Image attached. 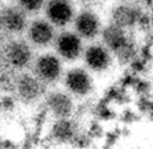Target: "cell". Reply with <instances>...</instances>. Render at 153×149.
<instances>
[{"label": "cell", "instance_id": "10", "mask_svg": "<svg viewBox=\"0 0 153 149\" xmlns=\"http://www.w3.org/2000/svg\"><path fill=\"white\" fill-rule=\"evenodd\" d=\"M3 25L10 32H20L23 30L25 25V18L24 14L20 12L19 9L10 8L7 9L1 15Z\"/></svg>", "mask_w": 153, "mask_h": 149}, {"label": "cell", "instance_id": "12", "mask_svg": "<svg viewBox=\"0 0 153 149\" xmlns=\"http://www.w3.org/2000/svg\"><path fill=\"white\" fill-rule=\"evenodd\" d=\"M41 86L39 82L36 79L29 76H25L20 80L19 82V92L23 95L25 99H33L36 96L39 95Z\"/></svg>", "mask_w": 153, "mask_h": 149}, {"label": "cell", "instance_id": "6", "mask_svg": "<svg viewBox=\"0 0 153 149\" xmlns=\"http://www.w3.org/2000/svg\"><path fill=\"white\" fill-rule=\"evenodd\" d=\"M66 85L76 95H85L91 89L90 77L82 70H72L67 73Z\"/></svg>", "mask_w": 153, "mask_h": 149}, {"label": "cell", "instance_id": "11", "mask_svg": "<svg viewBox=\"0 0 153 149\" xmlns=\"http://www.w3.org/2000/svg\"><path fill=\"white\" fill-rule=\"evenodd\" d=\"M50 106L58 116H66L72 109L70 99L62 93H54L50 97Z\"/></svg>", "mask_w": 153, "mask_h": 149}, {"label": "cell", "instance_id": "1", "mask_svg": "<svg viewBox=\"0 0 153 149\" xmlns=\"http://www.w3.org/2000/svg\"><path fill=\"white\" fill-rule=\"evenodd\" d=\"M104 41L106 46L119 56H128L130 52V42L122 27L117 24L110 25L104 30Z\"/></svg>", "mask_w": 153, "mask_h": 149}, {"label": "cell", "instance_id": "3", "mask_svg": "<svg viewBox=\"0 0 153 149\" xmlns=\"http://www.w3.org/2000/svg\"><path fill=\"white\" fill-rule=\"evenodd\" d=\"M57 51L63 58L72 61L81 53V41L79 36L70 32H65L57 38Z\"/></svg>", "mask_w": 153, "mask_h": 149}, {"label": "cell", "instance_id": "4", "mask_svg": "<svg viewBox=\"0 0 153 149\" xmlns=\"http://www.w3.org/2000/svg\"><path fill=\"white\" fill-rule=\"evenodd\" d=\"M36 71L38 77L45 81H53L61 73V64L57 57L52 54H45L39 57L36 63Z\"/></svg>", "mask_w": 153, "mask_h": 149}, {"label": "cell", "instance_id": "7", "mask_svg": "<svg viewBox=\"0 0 153 149\" xmlns=\"http://www.w3.org/2000/svg\"><path fill=\"white\" fill-rule=\"evenodd\" d=\"M29 38L37 46H46L53 38L52 25L45 20H36L29 27Z\"/></svg>", "mask_w": 153, "mask_h": 149}, {"label": "cell", "instance_id": "9", "mask_svg": "<svg viewBox=\"0 0 153 149\" xmlns=\"http://www.w3.org/2000/svg\"><path fill=\"white\" fill-rule=\"evenodd\" d=\"M7 57L9 62L15 67H23L30 59V51L28 46L22 42L12 43L7 49Z\"/></svg>", "mask_w": 153, "mask_h": 149}, {"label": "cell", "instance_id": "13", "mask_svg": "<svg viewBox=\"0 0 153 149\" xmlns=\"http://www.w3.org/2000/svg\"><path fill=\"white\" fill-rule=\"evenodd\" d=\"M115 24L119 27L130 25L135 20V12L130 7H120L115 12Z\"/></svg>", "mask_w": 153, "mask_h": 149}, {"label": "cell", "instance_id": "15", "mask_svg": "<svg viewBox=\"0 0 153 149\" xmlns=\"http://www.w3.org/2000/svg\"><path fill=\"white\" fill-rule=\"evenodd\" d=\"M87 1H91V0H87Z\"/></svg>", "mask_w": 153, "mask_h": 149}, {"label": "cell", "instance_id": "5", "mask_svg": "<svg viewBox=\"0 0 153 149\" xmlns=\"http://www.w3.org/2000/svg\"><path fill=\"white\" fill-rule=\"evenodd\" d=\"M85 62L95 71H104L110 63L109 52L101 46H91L85 52Z\"/></svg>", "mask_w": 153, "mask_h": 149}, {"label": "cell", "instance_id": "14", "mask_svg": "<svg viewBox=\"0 0 153 149\" xmlns=\"http://www.w3.org/2000/svg\"><path fill=\"white\" fill-rule=\"evenodd\" d=\"M43 1H45V0H19V4L24 10L33 13L42 8Z\"/></svg>", "mask_w": 153, "mask_h": 149}, {"label": "cell", "instance_id": "8", "mask_svg": "<svg viewBox=\"0 0 153 149\" xmlns=\"http://www.w3.org/2000/svg\"><path fill=\"white\" fill-rule=\"evenodd\" d=\"M76 30L79 32L80 36L85 38H94L97 32H99V20L96 16L90 12L81 13L76 18Z\"/></svg>", "mask_w": 153, "mask_h": 149}, {"label": "cell", "instance_id": "2", "mask_svg": "<svg viewBox=\"0 0 153 149\" xmlns=\"http://www.w3.org/2000/svg\"><path fill=\"white\" fill-rule=\"evenodd\" d=\"M48 20L54 25H66L72 19L74 9L68 0H51L47 4Z\"/></svg>", "mask_w": 153, "mask_h": 149}]
</instances>
